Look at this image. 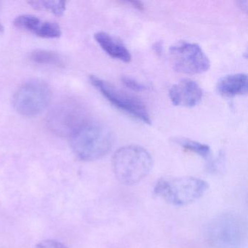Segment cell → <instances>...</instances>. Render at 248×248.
Here are the masks:
<instances>
[{
  "label": "cell",
  "mask_w": 248,
  "mask_h": 248,
  "mask_svg": "<svg viewBox=\"0 0 248 248\" xmlns=\"http://www.w3.org/2000/svg\"><path fill=\"white\" fill-rule=\"evenodd\" d=\"M90 81L95 89L98 90L116 108L146 124L152 123L150 114L141 101L119 91L111 84L98 77L92 75L90 77Z\"/></svg>",
  "instance_id": "52a82bcc"
},
{
  "label": "cell",
  "mask_w": 248,
  "mask_h": 248,
  "mask_svg": "<svg viewBox=\"0 0 248 248\" xmlns=\"http://www.w3.org/2000/svg\"><path fill=\"white\" fill-rule=\"evenodd\" d=\"M248 76L245 74H232L222 78L216 85L217 92L224 97H235L247 93Z\"/></svg>",
  "instance_id": "7c38bea8"
},
{
  "label": "cell",
  "mask_w": 248,
  "mask_h": 248,
  "mask_svg": "<svg viewBox=\"0 0 248 248\" xmlns=\"http://www.w3.org/2000/svg\"><path fill=\"white\" fill-rule=\"evenodd\" d=\"M170 60L176 72L186 75H199L208 71L210 62L199 45L180 42L169 50Z\"/></svg>",
  "instance_id": "8992f818"
},
{
  "label": "cell",
  "mask_w": 248,
  "mask_h": 248,
  "mask_svg": "<svg viewBox=\"0 0 248 248\" xmlns=\"http://www.w3.org/2000/svg\"><path fill=\"white\" fill-rule=\"evenodd\" d=\"M247 1H245V2H242V1H240V2H238V5H239V7H240L241 9H242V11H245V12H246L247 9H248V4H246V5H244V4Z\"/></svg>",
  "instance_id": "ac0fdd59"
},
{
  "label": "cell",
  "mask_w": 248,
  "mask_h": 248,
  "mask_svg": "<svg viewBox=\"0 0 248 248\" xmlns=\"http://www.w3.org/2000/svg\"><path fill=\"white\" fill-rule=\"evenodd\" d=\"M122 81L126 87L135 91H143L147 88L143 84L129 77H123Z\"/></svg>",
  "instance_id": "2e32d148"
},
{
  "label": "cell",
  "mask_w": 248,
  "mask_h": 248,
  "mask_svg": "<svg viewBox=\"0 0 248 248\" xmlns=\"http://www.w3.org/2000/svg\"><path fill=\"white\" fill-rule=\"evenodd\" d=\"M14 24L42 38H58L62 35V30L56 23L43 21L32 15L20 16L16 18Z\"/></svg>",
  "instance_id": "30bf717a"
},
{
  "label": "cell",
  "mask_w": 248,
  "mask_h": 248,
  "mask_svg": "<svg viewBox=\"0 0 248 248\" xmlns=\"http://www.w3.org/2000/svg\"><path fill=\"white\" fill-rule=\"evenodd\" d=\"M88 120L83 107L76 101L58 104L48 117L49 127L56 134L72 136Z\"/></svg>",
  "instance_id": "ba28073f"
},
{
  "label": "cell",
  "mask_w": 248,
  "mask_h": 248,
  "mask_svg": "<svg viewBox=\"0 0 248 248\" xmlns=\"http://www.w3.org/2000/svg\"><path fill=\"white\" fill-rule=\"evenodd\" d=\"M51 100V91L47 83L31 80L23 84L14 94L16 111L25 117H34L43 112Z\"/></svg>",
  "instance_id": "5b68a950"
},
{
  "label": "cell",
  "mask_w": 248,
  "mask_h": 248,
  "mask_svg": "<svg viewBox=\"0 0 248 248\" xmlns=\"http://www.w3.org/2000/svg\"><path fill=\"white\" fill-rule=\"evenodd\" d=\"M152 155L141 146L130 145L116 151L111 166L116 178L124 185L139 184L153 168Z\"/></svg>",
  "instance_id": "7a4b0ae2"
},
{
  "label": "cell",
  "mask_w": 248,
  "mask_h": 248,
  "mask_svg": "<svg viewBox=\"0 0 248 248\" xmlns=\"http://www.w3.org/2000/svg\"><path fill=\"white\" fill-rule=\"evenodd\" d=\"M204 180L194 177L162 178L156 182L155 194L174 206H186L200 200L208 190Z\"/></svg>",
  "instance_id": "3957f363"
},
{
  "label": "cell",
  "mask_w": 248,
  "mask_h": 248,
  "mask_svg": "<svg viewBox=\"0 0 248 248\" xmlns=\"http://www.w3.org/2000/svg\"><path fill=\"white\" fill-rule=\"evenodd\" d=\"M169 97L171 102L177 107L192 108L201 102L203 92L197 82L184 79L171 87Z\"/></svg>",
  "instance_id": "9c48e42d"
},
{
  "label": "cell",
  "mask_w": 248,
  "mask_h": 248,
  "mask_svg": "<svg viewBox=\"0 0 248 248\" xmlns=\"http://www.w3.org/2000/svg\"><path fill=\"white\" fill-rule=\"evenodd\" d=\"M33 8L37 10L50 11L52 14L61 16L66 11V2L59 1H33L29 2Z\"/></svg>",
  "instance_id": "9a60e30c"
},
{
  "label": "cell",
  "mask_w": 248,
  "mask_h": 248,
  "mask_svg": "<svg viewBox=\"0 0 248 248\" xmlns=\"http://www.w3.org/2000/svg\"><path fill=\"white\" fill-rule=\"evenodd\" d=\"M30 59L39 64L52 65L61 66L63 64V60L58 53L46 50H36L31 53Z\"/></svg>",
  "instance_id": "5bb4252c"
},
{
  "label": "cell",
  "mask_w": 248,
  "mask_h": 248,
  "mask_svg": "<svg viewBox=\"0 0 248 248\" xmlns=\"http://www.w3.org/2000/svg\"><path fill=\"white\" fill-rule=\"evenodd\" d=\"M246 237V223L234 213H221L207 226V241L213 248H242Z\"/></svg>",
  "instance_id": "277c9868"
},
{
  "label": "cell",
  "mask_w": 248,
  "mask_h": 248,
  "mask_svg": "<svg viewBox=\"0 0 248 248\" xmlns=\"http://www.w3.org/2000/svg\"><path fill=\"white\" fill-rule=\"evenodd\" d=\"M172 141L185 150L189 151L202 158L208 157L211 152L210 146L186 138H175L172 139Z\"/></svg>",
  "instance_id": "4fadbf2b"
},
{
  "label": "cell",
  "mask_w": 248,
  "mask_h": 248,
  "mask_svg": "<svg viewBox=\"0 0 248 248\" xmlns=\"http://www.w3.org/2000/svg\"><path fill=\"white\" fill-rule=\"evenodd\" d=\"M36 248H68L65 246L63 244L58 242V241L53 240V239H48V240H44L40 242L37 245Z\"/></svg>",
  "instance_id": "e0dca14e"
},
{
  "label": "cell",
  "mask_w": 248,
  "mask_h": 248,
  "mask_svg": "<svg viewBox=\"0 0 248 248\" xmlns=\"http://www.w3.org/2000/svg\"><path fill=\"white\" fill-rule=\"evenodd\" d=\"M94 38L101 49L112 59L124 63L131 61V54L126 46L108 33L104 31L95 33Z\"/></svg>",
  "instance_id": "8fae6325"
},
{
  "label": "cell",
  "mask_w": 248,
  "mask_h": 248,
  "mask_svg": "<svg viewBox=\"0 0 248 248\" xmlns=\"http://www.w3.org/2000/svg\"><path fill=\"white\" fill-rule=\"evenodd\" d=\"M3 27H2V24H1V23H0V33L2 32V31H3Z\"/></svg>",
  "instance_id": "d6986e66"
},
{
  "label": "cell",
  "mask_w": 248,
  "mask_h": 248,
  "mask_svg": "<svg viewBox=\"0 0 248 248\" xmlns=\"http://www.w3.org/2000/svg\"><path fill=\"white\" fill-rule=\"evenodd\" d=\"M112 133L107 126L88 119L71 136V146L78 158L95 161L105 156L113 146Z\"/></svg>",
  "instance_id": "6da1fadb"
}]
</instances>
